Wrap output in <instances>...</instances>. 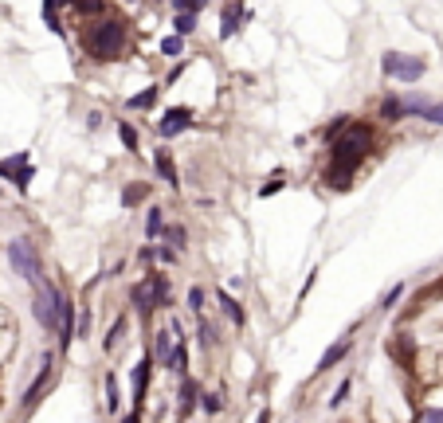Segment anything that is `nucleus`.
<instances>
[{"instance_id":"nucleus-1","label":"nucleus","mask_w":443,"mask_h":423,"mask_svg":"<svg viewBox=\"0 0 443 423\" xmlns=\"http://www.w3.org/2000/svg\"><path fill=\"white\" fill-rule=\"evenodd\" d=\"M373 153V126H361L353 122L338 141H330V169H326V180L333 188H350V177L357 173V165Z\"/></svg>"},{"instance_id":"nucleus-2","label":"nucleus","mask_w":443,"mask_h":423,"mask_svg":"<svg viewBox=\"0 0 443 423\" xmlns=\"http://www.w3.org/2000/svg\"><path fill=\"white\" fill-rule=\"evenodd\" d=\"M130 47V28L122 16H98L86 24V35H83V51L91 55L94 63H114L122 59Z\"/></svg>"},{"instance_id":"nucleus-3","label":"nucleus","mask_w":443,"mask_h":423,"mask_svg":"<svg viewBox=\"0 0 443 423\" xmlns=\"http://www.w3.org/2000/svg\"><path fill=\"white\" fill-rule=\"evenodd\" d=\"M8 262H12V271H16L20 279H28L32 286L43 279V259H40V247H35L28 236H16V239L8 243Z\"/></svg>"},{"instance_id":"nucleus-4","label":"nucleus","mask_w":443,"mask_h":423,"mask_svg":"<svg viewBox=\"0 0 443 423\" xmlns=\"http://www.w3.org/2000/svg\"><path fill=\"white\" fill-rule=\"evenodd\" d=\"M381 71L384 79H396V83H420L427 75V63L420 55H401V51H384L381 55Z\"/></svg>"},{"instance_id":"nucleus-5","label":"nucleus","mask_w":443,"mask_h":423,"mask_svg":"<svg viewBox=\"0 0 443 423\" xmlns=\"http://www.w3.org/2000/svg\"><path fill=\"white\" fill-rule=\"evenodd\" d=\"M192 110L188 106H169V110L161 114V118H154V129L161 141H173V137H180L185 129H192Z\"/></svg>"},{"instance_id":"nucleus-6","label":"nucleus","mask_w":443,"mask_h":423,"mask_svg":"<svg viewBox=\"0 0 443 423\" xmlns=\"http://www.w3.org/2000/svg\"><path fill=\"white\" fill-rule=\"evenodd\" d=\"M404 102V118H424L432 126H443V102L427 98V94H401Z\"/></svg>"},{"instance_id":"nucleus-7","label":"nucleus","mask_w":443,"mask_h":423,"mask_svg":"<svg viewBox=\"0 0 443 423\" xmlns=\"http://www.w3.org/2000/svg\"><path fill=\"white\" fill-rule=\"evenodd\" d=\"M32 157L28 153H12V157H4L0 161V177H8L12 185L20 188V192H28V185H32Z\"/></svg>"},{"instance_id":"nucleus-8","label":"nucleus","mask_w":443,"mask_h":423,"mask_svg":"<svg viewBox=\"0 0 443 423\" xmlns=\"http://www.w3.org/2000/svg\"><path fill=\"white\" fill-rule=\"evenodd\" d=\"M350 353H353V337L345 333V337H341V341H333V345L326 349L322 357H318V364H314V376H322V373H330V369H338V364L345 361Z\"/></svg>"},{"instance_id":"nucleus-9","label":"nucleus","mask_w":443,"mask_h":423,"mask_svg":"<svg viewBox=\"0 0 443 423\" xmlns=\"http://www.w3.org/2000/svg\"><path fill=\"white\" fill-rule=\"evenodd\" d=\"M149 376H154V353H145L142 361L134 364V376H130V384H134V407H137V412H142L145 392H149Z\"/></svg>"},{"instance_id":"nucleus-10","label":"nucleus","mask_w":443,"mask_h":423,"mask_svg":"<svg viewBox=\"0 0 443 423\" xmlns=\"http://www.w3.org/2000/svg\"><path fill=\"white\" fill-rule=\"evenodd\" d=\"M145 286H149V294H154V306L157 310H173V282L165 271H149L145 274Z\"/></svg>"},{"instance_id":"nucleus-11","label":"nucleus","mask_w":443,"mask_h":423,"mask_svg":"<svg viewBox=\"0 0 443 423\" xmlns=\"http://www.w3.org/2000/svg\"><path fill=\"white\" fill-rule=\"evenodd\" d=\"M200 396H205L200 384H196L192 376H185V381H180V392H177V415H180V419H188V415L200 407Z\"/></svg>"},{"instance_id":"nucleus-12","label":"nucleus","mask_w":443,"mask_h":423,"mask_svg":"<svg viewBox=\"0 0 443 423\" xmlns=\"http://www.w3.org/2000/svg\"><path fill=\"white\" fill-rule=\"evenodd\" d=\"M130 306H134V313H137V318H142V322H149V318H154V313H157V306H154V294H149V286H145V279L130 286Z\"/></svg>"},{"instance_id":"nucleus-13","label":"nucleus","mask_w":443,"mask_h":423,"mask_svg":"<svg viewBox=\"0 0 443 423\" xmlns=\"http://www.w3.org/2000/svg\"><path fill=\"white\" fill-rule=\"evenodd\" d=\"M154 169H157V177H161L169 188H180V173H177V165H173V153L165 149V145H157V153H154Z\"/></svg>"},{"instance_id":"nucleus-14","label":"nucleus","mask_w":443,"mask_h":423,"mask_svg":"<svg viewBox=\"0 0 443 423\" xmlns=\"http://www.w3.org/2000/svg\"><path fill=\"white\" fill-rule=\"evenodd\" d=\"M52 364H55V357H52V353H47V357H43V364H40V373H35V381H32V384H28L24 400H20V404H24V412H28V407H32V404H35V396H40V392H43V384L52 381Z\"/></svg>"},{"instance_id":"nucleus-15","label":"nucleus","mask_w":443,"mask_h":423,"mask_svg":"<svg viewBox=\"0 0 443 423\" xmlns=\"http://www.w3.org/2000/svg\"><path fill=\"white\" fill-rule=\"evenodd\" d=\"M216 306L224 310V318H228L236 330H243V325H248V313H243V306H239L236 298L228 294V290H216Z\"/></svg>"},{"instance_id":"nucleus-16","label":"nucleus","mask_w":443,"mask_h":423,"mask_svg":"<svg viewBox=\"0 0 443 423\" xmlns=\"http://www.w3.org/2000/svg\"><path fill=\"white\" fill-rule=\"evenodd\" d=\"M161 91H165V83H149L142 94L126 98V110H154V106H157V98H161Z\"/></svg>"},{"instance_id":"nucleus-17","label":"nucleus","mask_w":443,"mask_h":423,"mask_svg":"<svg viewBox=\"0 0 443 423\" xmlns=\"http://www.w3.org/2000/svg\"><path fill=\"white\" fill-rule=\"evenodd\" d=\"M161 231H165V208L161 204H149L145 208V239L154 243V239H161Z\"/></svg>"},{"instance_id":"nucleus-18","label":"nucleus","mask_w":443,"mask_h":423,"mask_svg":"<svg viewBox=\"0 0 443 423\" xmlns=\"http://www.w3.org/2000/svg\"><path fill=\"white\" fill-rule=\"evenodd\" d=\"M126 333H130V313H118V318H114V325L106 330V337H103V349H106V353H114V349L122 345V337H126Z\"/></svg>"},{"instance_id":"nucleus-19","label":"nucleus","mask_w":443,"mask_h":423,"mask_svg":"<svg viewBox=\"0 0 443 423\" xmlns=\"http://www.w3.org/2000/svg\"><path fill=\"white\" fill-rule=\"evenodd\" d=\"M381 122H389V126H396V122L404 118V102H401V94H384L381 98Z\"/></svg>"},{"instance_id":"nucleus-20","label":"nucleus","mask_w":443,"mask_h":423,"mask_svg":"<svg viewBox=\"0 0 443 423\" xmlns=\"http://www.w3.org/2000/svg\"><path fill=\"white\" fill-rule=\"evenodd\" d=\"M173 345H177V337H173V330H161L154 337V357L161 369H169V357H173Z\"/></svg>"},{"instance_id":"nucleus-21","label":"nucleus","mask_w":443,"mask_h":423,"mask_svg":"<svg viewBox=\"0 0 443 423\" xmlns=\"http://www.w3.org/2000/svg\"><path fill=\"white\" fill-rule=\"evenodd\" d=\"M118 137H122V145H126V153L142 149V134H137V126L130 118H118Z\"/></svg>"},{"instance_id":"nucleus-22","label":"nucleus","mask_w":443,"mask_h":423,"mask_svg":"<svg viewBox=\"0 0 443 423\" xmlns=\"http://www.w3.org/2000/svg\"><path fill=\"white\" fill-rule=\"evenodd\" d=\"M185 239H188V231H185V224H165V231H161V243H169L173 251H185Z\"/></svg>"},{"instance_id":"nucleus-23","label":"nucleus","mask_w":443,"mask_h":423,"mask_svg":"<svg viewBox=\"0 0 443 423\" xmlns=\"http://www.w3.org/2000/svg\"><path fill=\"white\" fill-rule=\"evenodd\" d=\"M75 12L91 24V20H98V16H106V0H75Z\"/></svg>"},{"instance_id":"nucleus-24","label":"nucleus","mask_w":443,"mask_h":423,"mask_svg":"<svg viewBox=\"0 0 443 423\" xmlns=\"http://www.w3.org/2000/svg\"><path fill=\"white\" fill-rule=\"evenodd\" d=\"M196 20H200V12H177V16H173V32H177V35H192Z\"/></svg>"},{"instance_id":"nucleus-25","label":"nucleus","mask_w":443,"mask_h":423,"mask_svg":"<svg viewBox=\"0 0 443 423\" xmlns=\"http://www.w3.org/2000/svg\"><path fill=\"white\" fill-rule=\"evenodd\" d=\"M145 200H149V185H130L126 192H122V204H126V212L137 208V204H145Z\"/></svg>"},{"instance_id":"nucleus-26","label":"nucleus","mask_w":443,"mask_h":423,"mask_svg":"<svg viewBox=\"0 0 443 423\" xmlns=\"http://www.w3.org/2000/svg\"><path fill=\"white\" fill-rule=\"evenodd\" d=\"M196 337H200V349H205V353H212V349H216V325L208 322V318H200V325H196Z\"/></svg>"},{"instance_id":"nucleus-27","label":"nucleus","mask_w":443,"mask_h":423,"mask_svg":"<svg viewBox=\"0 0 443 423\" xmlns=\"http://www.w3.org/2000/svg\"><path fill=\"white\" fill-rule=\"evenodd\" d=\"M180 51H185V35L173 32V35H165V40H161V55H165V59H180Z\"/></svg>"},{"instance_id":"nucleus-28","label":"nucleus","mask_w":443,"mask_h":423,"mask_svg":"<svg viewBox=\"0 0 443 423\" xmlns=\"http://www.w3.org/2000/svg\"><path fill=\"white\" fill-rule=\"evenodd\" d=\"M350 126H353V114H338V118H333L330 126H326V141H338V137L345 134Z\"/></svg>"},{"instance_id":"nucleus-29","label":"nucleus","mask_w":443,"mask_h":423,"mask_svg":"<svg viewBox=\"0 0 443 423\" xmlns=\"http://www.w3.org/2000/svg\"><path fill=\"white\" fill-rule=\"evenodd\" d=\"M106 407L110 412H122V392H118V376L106 373Z\"/></svg>"},{"instance_id":"nucleus-30","label":"nucleus","mask_w":443,"mask_h":423,"mask_svg":"<svg viewBox=\"0 0 443 423\" xmlns=\"http://www.w3.org/2000/svg\"><path fill=\"white\" fill-rule=\"evenodd\" d=\"M404 290H408V286H404V282H392V286L384 290V298H381V302H376V310H392V306H396V302H401V298H404Z\"/></svg>"},{"instance_id":"nucleus-31","label":"nucleus","mask_w":443,"mask_h":423,"mask_svg":"<svg viewBox=\"0 0 443 423\" xmlns=\"http://www.w3.org/2000/svg\"><path fill=\"white\" fill-rule=\"evenodd\" d=\"M279 188H287V169H275L271 177H267V185L259 188V196H275Z\"/></svg>"},{"instance_id":"nucleus-32","label":"nucleus","mask_w":443,"mask_h":423,"mask_svg":"<svg viewBox=\"0 0 443 423\" xmlns=\"http://www.w3.org/2000/svg\"><path fill=\"white\" fill-rule=\"evenodd\" d=\"M200 407H205V412H220V407H224V388L220 392H205V396H200Z\"/></svg>"},{"instance_id":"nucleus-33","label":"nucleus","mask_w":443,"mask_h":423,"mask_svg":"<svg viewBox=\"0 0 443 423\" xmlns=\"http://www.w3.org/2000/svg\"><path fill=\"white\" fill-rule=\"evenodd\" d=\"M188 310H192L196 318H205V290H200V286L188 290Z\"/></svg>"},{"instance_id":"nucleus-34","label":"nucleus","mask_w":443,"mask_h":423,"mask_svg":"<svg viewBox=\"0 0 443 423\" xmlns=\"http://www.w3.org/2000/svg\"><path fill=\"white\" fill-rule=\"evenodd\" d=\"M350 388H353V381H350V376H345V381L338 384V392H333L330 407H341V404H345V400H350Z\"/></svg>"},{"instance_id":"nucleus-35","label":"nucleus","mask_w":443,"mask_h":423,"mask_svg":"<svg viewBox=\"0 0 443 423\" xmlns=\"http://www.w3.org/2000/svg\"><path fill=\"white\" fill-rule=\"evenodd\" d=\"M157 262H177V251L169 243H161V239H157Z\"/></svg>"},{"instance_id":"nucleus-36","label":"nucleus","mask_w":443,"mask_h":423,"mask_svg":"<svg viewBox=\"0 0 443 423\" xmlns=\"http://www.w3.org/2000/svg\"><path fill=\"white\" fill-rule=\"evenodd\" d=\"M420 423H443V407H424V412H420Z\"/></svg>"},{"instance_id":"nucleus-37","label":"nucleus","mask_w":443,"mask_h":423,"mask_svg":"<svg viewBox=\"0 0 443 423\" xmlns=\"http://www.w3.org/2000/svg\"><path fill=\"white\" fill-rule=\"evenodd\" d=\"M154 259H157V243H149V247L137 251V262H154Z\"/></svg>"},{"instance_id":"nucleus-38","label":"nucleus","mask_w":443,"mask_h":423,"mask_svg":"<svg viewBox=\"0 0 443 423\" xmlns=\"http://www.w3.org/2000/svg\"><path fill=\"white\" fill-rule=\"evenodd\" d=\"M185 67H188V63H185V59H180V63H177V67H173V71H169V75H165V86H169V83H177V79H180V75H185Z\"/></svg>"},{"instance_id":"nucleus-39","label":"nucleus","mask_w":443,"mask_h":423,"mask_svg":"<svg viewBox=\"0 0 443 423\" xmlns=\"http://www.w3.org/2000/svg\"><path fill=\"white\" fill-rule=\"evenodd\" d=\"M98 126H103V114L94 110V114H91V118H86V129H98Z\"/></svg>"},{"instance_id":"nucleus-40","label":"nucleus","mask_w":443,"mask_h":423,"mask_svg":"<svg viewBox=\"0 0 443 423\" xmlns=\"http://www.w3.org/2000/svg\"><path fill=\"white\" fill-rule=\"evenodd\" d=\"M205 4L208 0H188V12H205Z\"/></svg>"},{"instance_id":"nucleus-41","label":"nucleus","mask_w":443,"mask_h":423,"mask_svg":"<svg viewBox=\"0 0 443 423\" xmlns=\"http://www.w3.org/2000/svg\"><path fill=\"white\" fill-rule=\"evenodd\" d=\"M173 4V12H188V0H169Z\"/></svg>"},{"instance_id":"nucleus-42","label":"nucleus","mask_w":443,"mask_h":423,"mask_svg":"<svg viewBox=\"0 0 443 423\" xmlns=\"http://www.w3.org/2000/svg\"><path fill=\"white\" fill-rule=\"evenodd\" d=\"M122 423H142V412H137V407H134V412H130V415H126V419H122Z\"/></svg>"},{"instance_id":"nucleus-43","label":"nucleus","mask_w":443,"mask_h":423,"mask_svg":"<svg viewBox=\"0 0 443 423\" xmlns=\"http://www.w3.org/2000/svg\"><path fill=\"white\" fill-rule=\"evenodd\" d=\"M255 423H271V412H267V407H263V412H259V419Z\"/></svg>"}]
</instances>
